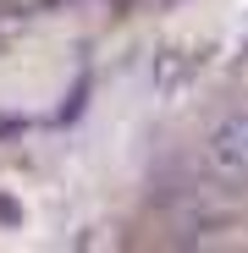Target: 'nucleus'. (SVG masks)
Segmentation results:
<instances>
[{
    "label": "nucleus",
    "instance_id": "1",
    "mask_svg": "<svg viewBox=\"0 0 248 253\" xmlns=\"http://www.w3.org/2000/svg\"><path fill=\"white\" fill-rule=\"evenodd\" d=\"M210 165L221 176H237L248 182V116H232L215 126V138H210Z\"/></svg>",
    "mask_w": 248,
    "mask_h": 253
}]
</instances>
